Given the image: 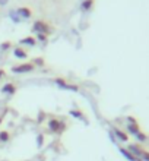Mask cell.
Returning <instances> with one entry per match:
<instances>
[{
	"mask_svg": "<svg viewBox=\"0 0 149 161\" xmlns=\"http://www.w3.org/2000/svg\"><path fill=\"white\" fill-rule=\"evenodd\" d=\"M48 129L51 132H54V133H60V132H63L66 129V125L63 122H60V120L51 119V120H48Z\"/></svg>",
	"mask_w": 149,
	"mask_h": 161,
	"instance_id": "obj_1",
	"label": "cell"
},
{
	"mask_svg": "<svg viewBox=\"0 0 149 161\" xmlns=\"http://www.w3.org/2000/svg\"><path fill=\"white\" fill-rule=\"evenodd\" d=\"M35 69V64L34 63H22L19 64V66H15V68H12L13 72H16V73H25V72H32Z\"/></svg>",
	"mask_w": 149,
	"mask_h": 161,
	"instance_id": "obj_2",
	"label": "cell"
},
{
	"mask_svg": "<svg viewBox=\"0 0 149 161\" xmlns=\"http://www.w3.org/2000/svg\"><path fill=\"white\" fill-rule=\"evenodd\" d=\"M34 31H37L38 34H47L48 31V25L45 24L44 21H37L34 24V28H32Z\"/></svg>",
	"mask_w": 149,
	"mask_h": 161,
	"instance_id": "obj_3",
	"label": "cell"
},
{
	"mask_svg": "<svg viewBox=\"0 0 149 161\" xmlns=\"http://www.w3.org/2000/svg\"><path fill=\"white\" fill-rule=\"evenodd\" d=\"M129 151L135 155V157H137V158H141V155H142V153L145 151V149L142 148L139 144H132V145H129Z\"/></svg>",
	"mask_w": 149,
	"mask_h": 161,
	"instance_id": "obj_4",
	"label": "cell"
},
{
	"mask_svg": "<svg viewBox=\"0 0 149 161\" xmlns=\"http://www.w3.org/2000/svg\"><path fill=\"white\" fill-rule=\"evenodd\" d=\"M2 92L8 94V95H13V94L16 92V86H15V84H6L2 88Z\"/></svg>",
	"mask_w": 149,
	"mask_h": 161,
	"instance_id": "obj_5",
	"label": "cell"
},
{
	"mask_svg": "<svg viewBox=\"0 0 149 161\" xmlns=\"http://www.w3.org/2000/svg\"><path fill=\"white\" fill-rule=\"evenodd\" d=\"M120 153L123 154L124 157L127 158V160H130V161H142L141 158H137V157H135V155H133L132 153H130V151H129V149H124V148H120Z\"/></svg>",
	"mask_w": 149,
	"mask_h": 161,
	"instance_id": "obj_6",
	"label": "cell"
},
{
	"mask_svg": "<svg viewBox=\"0 0 149 161\" xmlns=\"http://www.w3.org/2000/svg\"><path fill=\"white\" fill-rule=\"evenodd\" d=\"M114 133H115V136H117L120 141H123V142H127V141H129L127 133H124L123 130H120V129H117V127L114 129Z\"/></svg>",
	"mask_w": 149,
	"mask_h": 161,
	"instance_id": "obj_7",
	"label": "cell"
},
{
	"mask_svg": "<svg viewBox=\"0 0 149 161\" xmlns=\"http://www.w3.org/2000/svg\"><path fill=\"white\" fill-rule=\"evenodd\" d=\"M127 130L130 132L132 135H136V133H139V132H141V127H139V125H137V123H129Z\"/></svg>",
	"mask_w": 149,
	"mask_h": 161,
	"instance_id": "obj_8",
	"label": "cell"
},
{
	"mask_svg": "<svg viewBox=\"0 0 149 161\" xmlns=\"http://www.w3.org/2000/svg\"><path fill=\"white\" fill-rule=\"evenodd\" d=\"M18 13H19L22 18H26V19L32 16V12H31V9H28V8H21L19 10H18Z\"/></svg>",
	"mask_w": 149,
	"mask_h": 161,
	"instance_id": "obj_9",
	"label": "cell"
},
{
	"mask_svg": "<svg viewBox=\"0 0 149 161\" xmlns=\"http://www.w3.org/2000/svg\"><path fill=\"white\" fill-rule=\"evenodd\" d=\"M13 54L16 56L18 59H26L28 57V54H26L25 50H22V48H15V51H13Z\"/></svg>",
	"mask_w": 149,
	"mask_h": 161,
	"instance_id": "obj_10",
	"label": "cell"
},
{
	"mask_svg": "<svg viewBox=\"0 0 149 161\" xmlns=\"http://www.w3.org/2000/svg\"><path fill=\"white\" fill-rule=\"evenodd\" d=\"M92 4H94V0H83L82 2V10H89L92 8Z\"/></svg>",
	"mask_w": 149,
	"mask_h": 161,
	"instance_id": "obj_11",
	"label": "cell"
},
{
	"mask_svg": "<svg viewBox=\"0 0 149 161\" xmlns=\"http://www.w3.org/2000/svg\"><path fill=\"white\" fill-rule=\"evenodd\" d=\"M21 44H29V46H35V38H32V37H26V38H22Z\"/></svg>",
	"mask_w": 149,
	"mask_h": 161,
	"instance_id": "obj_12",
	"label": "cell"
},
{
	"mask_svg": "<svg viewBox=\"0 0 149 161\" xmlns=\"http://www.w3.org/2000/svg\"><path fill=\"white\" fill-rule=\"evenodd\" d=\"M9 141V133L6 130L0 132V142H8Z\"/></svg>",
	"mask_w": 149,
	"mask_h": 161,
	"instance_id": "obj_13",
	"label": "cell"
},
{
	"mask_svg": "<svg viewBox=\"0 0 149 161\" xmlns=\"http://www.w3.org/2000/svg\"><path fill=\"white\" fill-rule=\"evenodd\" d=\"M135 136H136V138H137V139H139V141H141V142H145V141L146 139H148V136H146L145 135V133H143V132H139V133H136V135H135Z\"/></svg>",
	"mask_w": 149,
	"mask_h": 161,
	"instance_id": "obj_14",
	"label": "cell"
},
{
	"mask_svg": "<svg viewBox=\"0 0 149 161\" xmlns=\"http://www.w3.org/2000/svg\"><path fill=\"white\" fill-rule=\"evenodd\" d=\"M141 160H145V161H149V153L148 151H143L141 155Z\"/></svg>",
	"mask_w": 149,
	"mask_h": 161,
	"instance_id": "obj_15",
	"label": "cell"
},
{
	"mask_svg": "<svg viewBox=\"0 0 149 161\" xmlns=\"http://www.w3.org/2000/svg\"><path fill=\"white\" fill-rule=\"evenodd\" d=\"M38 38L41 40V41H45V34H38Z\"/></svg>",
	"mask_w": 149,
	"mask_h": 161,
	"instance_id": "obj_16",
	"label": "cell"
},
{
	"mask_svg": "<svg viewBox=\"0 0 149 161\" xmlns=\"http://www.w3.org/2000/svg\"><path fill=\"white\" fill-rule=\"evenodd\" d=\"M41 144H43V136H38V145L41 147Z\"/></svg>",
	"mask_w": 149,
	"mask_h": 161,
	"instance_id": "obj_17",
	"label": "cell"
},
{
	"mask_svg": "<svg viewBox=\"0 0 149 161\" xmlns=\"http://www.w3.org/2000/svg\"><path fill=\"white\" fill-rule=\"evenodd\" d=\"M4 76V70L3 69H0V78H3Z\"/></svg>",
	"mask_w": 149,
	"mask_h": 161,
	"instance_id": "obj_18",
	"label": "cell"
},
{
	"mask_svg": "<svg viewBox=\"0 0 149 161\" xmlns=\"http://www.w3.org/2000/svg\"><path fill=\"white\" fill-rule=\"evenodd\" d=\"M0 123H2V119H0Z\"/></svg>",
	"mask_w": 149,
	"mask_h": 161,
	"instance_id": "obj_19",
	"label": "cell"
}]
</instances>
